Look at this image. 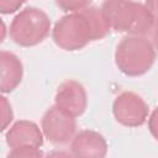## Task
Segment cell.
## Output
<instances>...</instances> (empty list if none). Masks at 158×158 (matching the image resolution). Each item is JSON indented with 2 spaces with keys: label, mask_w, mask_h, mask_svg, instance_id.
Here are the masks:
<instances>
[{
  "label": "cell",
  "mask_w": 158,
  "mask_h": 158,
  "mask_svg": "<svg viewBox=\"0 0 158 158\" xmlns=\"http://www.w3.org/2000/svg\"><path fill=\"white\" fill-rule=\"evenodd\" d=\"M91 0H56L57 6L65 12H77L89 6Z\"/></svg>",
  "instance_id": "obj_11"
},
{
  "label": "cell",
  "mask_w": 158,
  "mask_h": 158,
  "mask_svg": "<svg viewBox=\"0 0 158 158\" xmlns=\"http://www.w3.org/2000/svg\"><path fill=\"white\" fill-rule=\"evenodd\" d=\"M23 77V65L20 58L7 51L0 52V90L14 91Z\"/></svg>",
  "instance_id": "obj_10"
},
{
  "label": "cell",
  "mask_w": 158,
  "mask_h": 158,
  "mask_svg": "<svg viewBox=\"0 0 158 158\" xmlns=\"http://www.w3.org/2000/svg\"><path fill=\"white\" fill-rule=\"evenodd\" d=\"M70 151L74 157L101 158L107 153V143L101 133L91 130H83L73 137Z\"/></svg>",
  "instance_id": "obj_9"
},
{
  "label": "cell",
  "mask_w": 158,
  "mask_h": 158,
  "mask_svg": "<svg viewBox=\"0 0 158 158\" xmlns=\"http://www.w3.org/2000/svg\"><path fill=\"white\" fill-rule=\"evenodd\" d=\"M5 138L10 149L22 147L41 148L43 144V133L35 122L28 120H20L15 122L7 130Z\"/></svg>",
  "instance_id": "obj_8"
},
{
  "label": "cell",
  "mask_w": 158,
  "mask_h": 158,
  "mask_svg": "<svg viewBox=\"0 0 158 158\" xmlns=\"http://www.w3.org/2000/svg\"><path fill=\"white\" fill-rule=\"evenodd\" d=\"M42 152L40 148H33V147H22V148H15L11 149L7 157H16V158H28V157H41Z\"/></svg>",
  "instance_id": "obj_12"
},
{
  "label": "cell",
  "mask_w": 158,
  "mask_h": 158,
  "mask_svg": "<svg viewBox=\"0 0 158 158\" xmlns=\"http://www.w3.org/2000/svg\"><path fill=\"white\" fill-rule=\"evenodd\" d=\"M148 130L151 135L158 141V107L153 110V112L148 118Z\"/></svg>",
  "instance_id": "obj_15"
},
{
  "label": "cell",
  "mask_w": 158,
  "mask_h": 158,
  "mask_svg": "<svg viewBox=\"0 0 158 158\" xmlns=\"http://www.w3.org/2000/svg\"><path fill=\"white\" fill-rule=\"evenodd\" d=\"M26 0H0L1 14H14L16 12Z\"/></svg>",
  "instance_id": "obj_13"
},
{
  "label": "cell",
  "mask_w": 158,
  "mask_h": 158,
  "mask_svg": "<svg viewBox=\"0 0 158 158\" xmlns=\"http://www.w3.org/2000/svg\"><path fill=\"white\" fill-rule=\"evenodd\" d=\"M153 43L143 36H127L116 47L115 63L121 73L127 77L146 74L156 60Z\"/></svg>",
  "instance_id": "obj_3"
},
{
  "label": "cell",
  "mask_w": 158,
  "mask_h": 158,
  "mask_svg": "<svg viewBox=\"0 0 158 158\" xmlns=\"http://www.w3.org/2000/svg\"><path fill=\"white\" fill-rule=\"evenodd\" d=\"M56 105L74 117H78L84 114L88 105V95L84 86L77 80H65L63 81L56 93L54 96Z\"/></svg>",
  "instance_id": "obj_7"
},
{
  "label": "cell",
  "mask_w": 158,
  "mask_h": 158,
  "mask_svg": "<svg viewBox=\"0 0 158 158\" xmlns=\"http://www.w3.org/2000/svg\"><path fill=\"white\" fill-rule=\"evenodd\" d=\"M1 106H2V112H1V117H2V126H1V130L4 131L7 125L12 121V117H14V114H12V110H11V105L9 104L7 99L5 96L1 98Z\"/></svg>",
  "instance_id": "obj_14"
},
{
  "label": "cell",
  "mask_w": 158,
  "mask_h": 158,
  "mask_svg": "<svg viewBox=\"0 0 158 158\" xmlns=\"http://www.w3.org/2000/svg\"><path fill=\"white\" fill-rule=\"evenodd\" d=\"M153 46L158 51V20L153 26Z\"/></svg>",
  "instance_id": "obj_17"
},
{
  "label": "cell",
  "mask_w": 158,
  "mask_h": 158,
  "mask_svg": "<svg viewBox=\"0 0 158 158\" xmlns=\"http://www.w3.org/2000/svg\"><path fill=\"white\" fill-rule=\"evenodd\" d=\"M110 32L101 9L88 6L60 17L52 31L54 43L64 51H79L89 42L104 38Z\"/></svg>",
  "instance_id": "obj_1"
},
{
  "label": "cell",
  "mask_w": 158,
  "mask_h": 158,
  "mask_svg": "<svg viewBox=\"0 0 158 158\" xmlns=\"http://www.w3.org/2000/svg\"><path fill=\"white\" fill-rule=\"evenodd\" d=\"M101 10L110 30L143 36L153 30L154 19L146 5L133 0H105Z\"/></svg>",
  "instance_id": "obj_2"
},
{
  "label": "cell",
  "mask_w": 158,
  "mask_h": 158,
  "mask_svg": "<svg viewBox=\"0 0 158 158\" xmlns=\"http://www.w3.org/2000/svg\"><path fill=\"white\" fill-rule=\"evenodd\" d=\"M146 7L153 16L154 21L158 20V0H146Z\"/></svg>",
  "instance_id": "obj_16"
},
{
  "label": "cell",
  "mask_w": 158,
  "mask_h": 158,
  "mask_svg": "<svg viewBox=\"0 0 158 158\" xmlns=\"http://www.w3.org/2000/svg\"><path fill=\"white\" fill-rule=\"evenodd\" d=\"M112 114L118 123L127 127H138L148 117V105L138 94L123 91L114 100Z\"/></svg>",
  "instance_id": "obj_6"
},
{
  "label": "cell",
  "mask_w": 158,
  "mask_h": 158,
  "mask_svg": "<svg viewBox=\"0 0 158 158\" xmlns=\"http://www.w3.org/2000/svg\"><path fill=\"white\" fill-rule=\"evenodd\" d=\"M41 127L44 137L51 143L63 146L73 139L77 130V122L74 116L54 105L43 114Z\"/></svg>",
  "instance_id": "obj_5"
},
{
  "label": "cell",
  "mask_w": 158,
  "mask_h": 158,
  "mask_svg": "<svg viewBox=\"0 0 158 158\" xmlns=\"http://www.w3.org/2000/svg\"><path fill=\"white\" fill-rule=\"evenodd\" d=\"M51 20L48 15L37 7L21 10L11 21L10 38L21 47H32L41 43L49 33Z\"/></svg>",
  "instance_id": "obj_4"
}]
</instances>
